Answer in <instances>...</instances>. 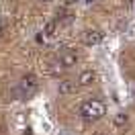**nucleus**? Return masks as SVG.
Wrapping results in <instances>:
<instances>
[{
	"label": "nucleus",
	"mask_w": 135,
	"mask_h": 135,
	"mask_svg": "<svg viewBox=\"0 0 135 135\" xmlns=\"http://www.w3.org/2000/svg\"><path fill=\"white\" fill-rule=\"evenodd\" d=\"M80 117L88 121V123H94V121H100L104 115H107V107L104 102L98 100V98H90V100H84L80 104Z\"/></svg>",
	"instance_id": "f257e3e1"
},
{
	"label": "nucleus",
	"mask_w": 135,
	"mask_h": 135,
	"mask_svg": "<svg viewBox=\"0 0 135 135\" xmlns=\"http://www.w3.org/2000/svg\"><path fill=\"white\" fill-rule=\"evenodd\" d=\"M39 90V80L35 74H25V76L21 78V82H18V94L23 96V98H29V96H33L35 92Z\"/></svg>",
	"instance_id": "f03ea898"
},
{
	"label": "nucleus",
	"mask_w": 135,
	"mask_h": 135,
	"mask_svg": "<svg viewBox=\"0 0 135 135\" xmlns=\"http://www.w3.org/2000/svg\"><path fill=\"white\" fill-rule=\"evenodd\" d=\"M78 59H80V55H78V51L76 49H66V51H61V53H59V66L61 68H74L78 64Z\"/></svg>",
	"instance_id": "7ed1b4c3"
},
{
	"label": "nucleus",
	"mask_w": 135,
	"mask_h": 135,
	"mask_svg": "<svg viewBox=\"0 0 135 135\" xmlns=\"http://www.w3.org/2000/svg\"><path fill=\"white\" fill-rule=\"evenodd\" d=\"M102 39H104V33L98 31V29H88V31L82 33V41H84L86 45H98Z\"/></svg>",
	"instance_id": "20e7f679"
},
{
	"label": "nucleus",
	"mask_w": 135,
	"mask_h": 135,
	"mask_svg": "<svg viewBox=\"0 0 135 135\" xmlns=\"http://www.w3.org/2000/svg\"><path fill=\"white\" fill-rule=\"evenodd\" d=\"M96 80V72L94 70H84V72H80V76H78V84L80 86H90Z\"/></svg>",
	"instance_id": "39448f33"
},
{
	"label": "nucleus",
	"mask_w": 135,
	"mask_h": 135,
	"mask_svg": "<svg viewBox=\"0 0 135 135\" xmlns=\"http://www.w3.org/2000/svg\"><path fill=\"white\" fill-rule=\"evenodd\" d=\"M76 88H78V84L74 82V80H61V82L57 84L59 94H74V92H76Z\"/></svg>",
	"instance_id": "423d86ee"
},
{
	"label": "nucleus",
	"mask_w": 135,
	"mask_h": 135,
	"mask_svg": "<svg viewBox=\"0 0 135 135\" xmlns=\"http://www.w3.org/2000/svg\"><path fill=\"white\" fill-rule=\"evenodd\" d=\"M55 31H57V21H49V23H45V27H43V35H45V37H53Z\"/></svg>",
	"instance_id": "0eeeda50"
},
{
	"label": "nucleus",
	"mask_w": 135,
	"mask_h": 135,
	"mask_svg": "<svg viewBox=\"0 0 135 135\" xmlns=\"http://www.w3.org/2000/svg\"><path fill=\"white\" fill-rule=\"evenodd\" d=\"M113 123H115V127H125L129 123V117H127L125 113H117L115 119H113Z\"/></svg>",
	"instance_id": "6e6552de"
},
{
	"label": "nucleus",
	"mask_w": 135,
	"mask_h": 135,
	"mask_svg": "<svg viewBox=\"0 0 135 135\" xmlns=\"http://www.w3.org/2000/svg\"><path fill=\"white\" fill-rule=\"evenodd\" d=\"M4 33H6V25H4V23H2V21H0V39H2V37H4Z\"/></svg>",
	"instance_id": "1a4fd4ad"
},
{
	"label": "nucleus",
	"mask_w": 135,
	"mask_h": 135,
	"mask_svg": "<svg viewBox=\"0 0 135 135\" xmlns=\"http://www.w3.org/2000/svg\"><path fill=\"white\" fill-rule=\"evenodd\" d=\"M41 2H49V0H41Z\"/></svg>",
	"instance_id": "9d476101"
}]
</instances>
